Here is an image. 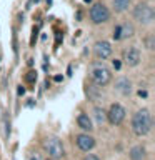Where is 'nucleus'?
<instances>
[{"label": "nucleus", "mask_w": 155, "mask_h": 160, "mask_svg": "<svg viewBox=\"0 0 155 160\" xmlns=\"http://www.w3.org/2000/svg\"><path fill=\"white\" fill-rule=\"evenodd\" d=\"M132 128L135 135H147L152 128V115L147 108L138 110L132 118Z\"/></svg>", "instance_id": "obj_1"}, {"label": "nucleus", "mask_w": 155, "mask_h": 160, "mask_svg": "<svg viewBox=\"0 0 155 160\" xmlns=\"http://www.w3.org/2000/svg\"><path fill=\"white\" fill-rule=\"evenodd\" d=\"M90 77H92L93 83L98 87H105L112 80V72L105 67L103 63H92L90 65Z\"/></svg>", "instance_id": "obj_2"}, {"label": "nucleus", "mask_w": 155, "mask_h": 160, "mask_svg": "<svg viewBox=\"0 0 155 160\" xmlns=\"http://www.w3.org/2000/svg\"><path fill=\"white\" fill-rule=\"evenodd\" d=\"M43 148L52 158H62L65 155V148H63V143L62 140L57 138V137H50L43 142Z\"/></svg>", "instance_id": "obj_3"}, {"label": "nucleus", "mask_w": 155, "mask_h": 160, "mask_svg": "<svg viewBox=\"0 0 155 160\" xmlns=\"http://www.w3.org/2000/svg\"><path fill=\"white\" fill-rule=\"evenodd\" d=\"M133 18L137 20V22H140L142 25H148V23H152V20H153V10L152 7H148L147 3H138L137 7L133 8Z\"/></svg>", "instance_id": "obj_4"}, {"label": "nucleus", "mask_w": 155, "mask_h": 160, "mask_svg": "<svg viewBox=\"0 0 155 160\" xmlns=\"http://www.w3.org/2000/svg\"><path fill=\"white\" fill-rule=\"evenodd\" d=\"M88 15H90V20L93 23H105L110 18V10L103 3H93Z\"/></svg>", "instance_id": "obj_5"}, {"label": "nucleus", "mask_w": 155, "mask_h": 160, "mask_svg": "<svg viewBox=\"0 0 155 160\" xmlns=\"http://www.w3.org/2000/svg\"><path fill=\"white\" fill-rule=\"evenodd\" d=\"M107 120L112 125H120L125 120V108L120 103H112V107L107 113Z\"/></svg>", "instance_id": "obj_6"}, {"label": "nucleus", "mask_w": 155, "mask_h": 160, "mask_svg": "<svg viewBox=\"0 0 155 160\" xmlns=\"http://www.w3.org/2000/svg\"><path fill=\"white\" fill-rule=\"evenodd\" d=\"M93 53H95V57L100 58V60L108 58L110 55H112V45H110L108 42H105V40L95 42V45H93Z\"/></svg>", "instance_id": "obj_7"}, {"label": "nucleus", "mask_w": 155, "mask_h": 160, "mask_svg": "<svg viewBox=\"0 0 155 160\" xmlns=\"http://www.w3.org/2000/svg\"><path fill=\"white\" fill-rule=\"evenodd\" d=\"M140 58H142V55H140L138 48H135V47L127 48L123 52V60L127 62L128 67H137V65L140 63Z\"/></svg>", "instance_id": "obj_8"}, {"label": "nucleus", "mask_w": 155, "mask_h": 160, "mask_svg": "<svg viewBox=\"0 0 155 160\" xmlns=\"http://www.w3.org/2000/svg\"><path fill=\"white\" fill-rule=\"evenodd\" d=\"M77 147L80 150H83V152H88V150H92L95 147V138L92 135L88 133H82L77 137Z\"/></svg>", "instance_id": "obj_9"}, {"label": "nucleus", "mask_w": 155, "mask_h": 160, "mask_svg": "<svg viewBox=\"0 0 155 160\" xmlns=\"http://www.w3.org/2000/svg\"><path fill=\"white\" fill-rule=\"evenodd\" d=\"M115 88H117L118 93H122L123 97H128L132 93V82L127 77H118L117 82H115Z\"/></svg>", "instance_id": "obj_10"}, {"label": "nucleus", "mask_w": 155, "mask_h": 160, "mask_svg": "<svg viewBox=\"0 0 155 160\" xmlns=\"http://www.w3.org/2000/svg\"><path fill=\"white\" fill-rule=\"evenodd\" d=\"M130 158H132V160H143L145 158L143 145H133V147L130 148Z\"/></svg>", "instance_id": "obj_11"}, {"label": "nucleus", "mask_w": 155, "mask_h": 160, "mask_svg": "<svg viewBox=\"0 0 155 160\" xmlns=\"http://www.w3.org/2000/svg\"><path fill=\"white\" fill-rule=\"evenodd\" d=\"M135 33V28H133V25L132 23H122L120 25V38H130L132 35Z\"/></svg>", "instance_id": "obj_12"}, {"label": "nucleus", "mask_w": 155, "mask_h": 160, "mask_svg": "<svg viewBox=\"0 0 155 160\" xmlns=\"http://www.w3.org/2000/svg\"><path fill=\"white\" fill-rule=\"evenodd\" d=\"M77 123H78L83 130H88V132H90V130H92V127H93V125H92V120H90L87 115H83V113H80V115H78Z\"/></svg>", "instance_id": "obj_13"}, {"label": "nucleus", "mask_w": 155, "mask_h": 160, "mask_svg": "<svg viewBox=\"0 0 155 160\" xmlns=\"http://www.w3.org/2000/svg\"><path fill=\"white\" fill-rule=\"evenodd\" d=\"M128 5H130V0H113V10L118 13L125 12L128 8Z\"/></svg>", "instance_id": "obj_14"}, {"label": "nucleus", "mask_w": 155, "mask_h": 160, "mask_svg": "<svg viewBox=\"0 0 155 160\" xmlns=\"http://www.w3.org/2000/svg\"><path fill=\"white\" fill-rule=\"evenodd\" d=\"M93 113H95V120H97V123H98V125H102V123L107 122V113H105V110H103V108L95 107V108H93Z\"/></svg>", "instance_id": "obj_15"}, {"label": "nucleus", "mask_w": 155, "mask_h": 160, "mask_svg": "<svg viewBox=\"0 0 155 160\" xmlns=\"http://www.w3.org/2000/svg\"><path fill=\"white\" fill-rule=\"evenodd\" d=\"M25 80L30 82V83H33L35 80H37V73H35V72H28L27 75H25Z\"/></svg>", "instance_id": "obj_16"}, {"label": "nucleus", "mask_w": 155, "mask_h": 160, "mask_svg": "<svg viewBox=\"0 0 155 160\" xmlns=\"http://www.w3.org/2000/svg\"><path fill=\"white\" fill-rule=\"evenodd\" d=\"M28 160H42V155H40L38 152H32L28 155Z\"/></svg>", "instance_id": "obj_17"}, {"label": "nucleus", "mask_w": 155, "mask_h": 160, "mask_svg": "<svg viewBox=\"0 0 155 160\" xmlns=\"http://www.w3.org/2000/svg\"><path fill=\"white\" fill-rule=\"evenodd\" d=\"M113 38L115 40H122V38H120V25H117L115 30H113Z\"/></svg>", "instance_id": "obj_18"}, {"label": "nucleus", "mask_w": 155, "mask_h": 160, "mask_svg": "<svg viewBox=\"0 0 155 160\" xmlns=\"http://www.w3.org/2000/svg\"><path fill=\"white\" fill-rule=\"evenodd\" d=\"M83 160H100V158L97 157V155H87V157H85Z\"/></svg>", "instance_id": "obj_19"}, {"label": "nucleus", "mask_w": 155, "mask_h": 160, "mask_svg": "<svg viewBox=\"0 0 155 160\" xmlns=\"http://www.w3.org/2000/svg\"><path fill=\"white\" fill-rule=\"evenodd\" d=\"M120 67H122V65H120V60H113V68L118 70Z\"/></svg>", "instance_id": "obj_20"}, {"label": "nucleus", "mask_w": 155, "mask_h": 160, "mask_svg": "<svg viewBox=\"0 0 155 160\" xmlns=\"http://www.w3.org/2000/svg\"><path fill=\"white\" fill-rule=\"evenodd\" d=\"M138 97H147V92H145V90H138Z\"/></svg>", "instance_id": "obj_21"}, {"label": "nucleus", "mask_w": 155, "mask_h": 160, "mask_svg": "<svg viewBox=\"0 0 155 160\" xmlns=\"http://www.w3.org/2000/svg\"><path fill=\"white\" fill-rule=\"evenodd\" d=\"M17 90H18V95H23V93H25V88L22 87V85H20V87H18Z\"/></svg>", "instance_id": "obj_22"}, {"label": "nucleus", "mask_w": 155, "mask_h": 160, "mask_svg": "<svg viewBox=\"0 0 155 160\" xmlns=\"http://www.w3.org/2000/svg\"><path fill=\"white\" fill-rule=\"evenodd\" d=\"M62 78H63L62 75H57V77H55V82H62Z\"/></svg>", "instance_id": "obj_23"}, {"label": "nucleus", "mask_w": 155, "mask_h": 160, "mask_svg": "<svg viewBox=\"0 0 155 160\" xmlns=\"http://www.w3.org/2000/svg\"><path fill=\"white\" fill-rule=\"evenodd\" d=\"M83 2H85V3H90V2H92V0H83Z\"/></svg>", "instance_id": "obj_24"}, {"label": "nucleus", "mask_w": 155, "mask_h": 160, "mask_svg": "<svg viewBox=\"0 0 155 160\" xmlns=\"http://www.w3.org/2000/svg\"><path fill=\"white\" fill-rule=\"evenodd\" d=\"M48 160H52V158H48Z\"/></svg>", "instance_id": "obj_25"}]
</instances>
